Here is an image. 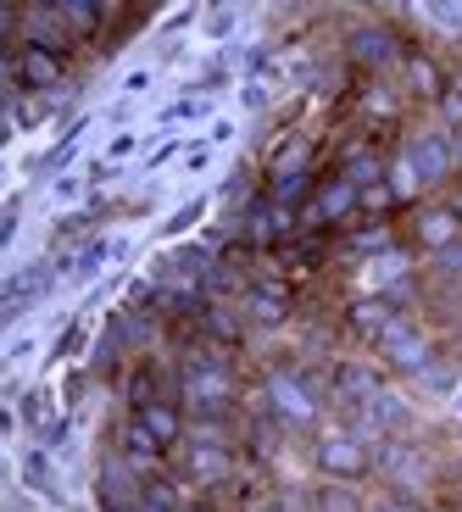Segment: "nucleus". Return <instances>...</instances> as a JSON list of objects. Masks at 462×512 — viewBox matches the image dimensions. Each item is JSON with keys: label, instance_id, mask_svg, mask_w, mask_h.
<instances>
[{"label": "nucleus", "instance_id": "obj_12", "mask_svg": "<svg viewBox=\"0 0 462 512\" xmlns=\"http://www.w3.org/2000/svg\"><path fill=\"white\" fill-rule=\"evenodd\" d=\"M396 301H390L385 290H373V295H357V301H351V312H346V329L357 334V340H373V346H379V340H385V329L390 323H396Z\"/></svg>", "mask_w": 462, "mask_h": 512}, {"label": "nucleus", "instance_id": "obj_1", "mask_svg": "<svg viewBox=\"0 0 462 512\" xmlns=\"http://www.w3.org/2000/svg\"><path fill=\"white\" fill-rule=\"evenodd\" d=\"M240 401V384H234V368L212 351L190 357L179 368V407H190L195 423H223Z\"/></svg>", "mask_w": 462, "mask_h": 512}, {"label": "nucleus", "instance_id": "obj_10", "mask_svg": "<svg viewBox=\"0 0 462 512\" xmlns=\"http://www.w3.org/2000/svg\"><path fill=\"white\" fill-rule=\"evenodd\" d=\"M240 307H245V323H257V329H279L290 318V290L279 279H251L240 290Z\"/></svg>", "mask_w": 462, "mask_h": 512}, {"label": "nucleus", "instance_id": "obj_35", "mask_svg": "<svg viewBox=\"0 0 462 512\" xmlns=\"http://www.w3.org/2000/svg\"><path fill=\"white\" fill-rule=\"evenodd\" d=\"M78 195V179H56V201H73Z\"/></svg>", "mask_w": 462, "mask_h": 512}, {"label": "nucleus", "instance_id": "obj_11", "mask_svg": "<svg viewBox=\"0 0 462 512\" xmlns=\"http://www.w3.org/2000/svg\"><path fill=\"white\" fill-rule=\"evenodd\" d=\"M23 45H34V51H51V56H67V45H73V28H67L62 6H23Z\"/></svg>", "mask_w": 462, "mask_h": 512}, {"label": "nucleus", "instance_id": "obj_34", "mask_svg": "<svg viewBox=\"0 0 462 512\" xmlns=\"http://www.w3.org/2000/svg\"><path fill=\"white\" fill-rule=\"evenodd\" d=\"M134 151V134H123V140H112V151H106V162H117V156Z\"/></svg>", "mask_w": 462, "mask_h": 512}, {"label": "nucleus", "instance_id": "obj_2", "mask_svg": "<svg viewBox=\"0 0 462 512\" xmlns=\"http://www.w3.org/2000/svg\"><path fill=\"white\" fill-rule=\"evenodd\" d=\"M262 396H268V407L284 418V429H307L323 412V384L307 379V373H273V379L262 384Z\"/></svg>", "mask_w": 462, "mask_h": 512}, {"label": "nucleus", "instance_id": "obj_6", "mask_svg": "<svg viewBox=\"0 0 462 512\" xmlns=\"http://www.w3.org/2000/svg\"><path fill=\"white\" fill-rule=\"evenodd\" d=\"M368 468H373V451L357 435H323L318 440V474L340 479V485H357Z\"/></svg>", "mask_w": 462, "mask_h": 512}, {"label": "nucleus", "instance_id": "obj_22", "mask_svg": "<svg viewBox=\"0 0 462 512\" xmlns=\"http://www.w3.org/2000/svg\"><path fill=\"white\" fill-rule=\"evenodd\" d=\"M206 206H212V201H206V195H201V201H190V206H179V212H173V218L162 223V234H173V240H179L184 229H195V223L206 218Z\"/></svg>", "mask_w": 462, "mask_h": 512}, {"label": "nucleus", "instance_id": "obj_27", "mask_svg": "<svg viewBox=\"0 0 462 512\" xmlns=\"http://www.w3.org/2000/svg\"><path fill=\"white\" fill-rule=\"evenodd\" d=\"M418 379H424V390H435V396H446V390H457V384H451V368H440V362H429V368L418 373Z\"/></svg>", "mask_w": 462, "mask_h": 512}, {"label": "nucleus", "instance_id": "obj_19", "mask_svg": "<svg viewBox=\"0 0 462 512\" xmlns=\"http://www.w3.org/2000/svg\"><path fill=\"white\" fill-rule=\"evenodd\" d=\"M134 512H184L179 485H173V479H162V474H151V479H145V490H140V507H134Z\"/></svg>", "mask_w": 462, "mask_h": 512}, {"label": "nucleus", "instance_id": "obj_39", "mask_svg": "<svg viewBox=\"0 0 462 512\" xmlns=\"http://www.w3.org/2000/svg\"><path fill=\"white\" fill-rule=\"evenodd\" d=\"M451 396H457V412H462V390H451Z\"/></svg>", "mask_w": 462, "mask_h": 512}, {"label": "nucleus", "instance_id": "obj_3", "mask_svg": "<svg viewBox=\"0 0 462 512\" xmlns=\"http://www.w3.org/2000/svg\"><path fill=\"white\" fill-rule=\"evenodd\" d=\"M346 56H351L357 73H390V67L407 62V39L390 23H357L346 39Z\"/></svg>", "mask_w": 462, "mask_h": 512}, {"label": "nucleus", "instance_id": "obj_32", "mask_svg": "<svg viewBox=\"0 0 462 512\" xmlns=\"http://www.w3.org/2000/svg\"><path fill=\"white\" fill-rule=\"evenodd\" d=\"M429 17H435V23H451L462 34V6H429Z\"/></svg>", "mask_w": 462, "mask_h": 512}, {"label": "nucleus", "instance_id": "obj_21", "mask_svg": "<svg viewBox=\"0 0 462 512\" xmlns=\"http://www.w3.org/2000/svg\"><path fill=\"white\" fill-rule=\"evenodd\" d=\"M307 195H312V173H296V179L273 184V206H284V212H290V206H301Z\"/></svg>", "mask_w": 462, "mask_h": 512}, {"label": "nucleus", "instance_id": "obj_37", "mask_svg": "<svg viewBox=\"0 0 462 512\" xmlns=\"http://www.w3.org/2000/svg\"><path fill=\"white\" fill-rule=\"evenodd\" d=\"M379 512H418V507H401V501H390V507H379Z\"/></svg>", "mask_w": 462, "mask_h": 512}, {"label": "nucleus", "instance_id": "obj_25", "mask_svg": "<svg viewBox=\"0 0 462 512\" xmlns=\"http://www.w3.org/2000/svg\"><path fill=\"white\" fill-rule=\"evenodd\" d=\"M429 262H435V273H446V279H462V240L446 245V251H435Z\"/></svg>", "mask_w": 462, "mask_h": 512}, {"label": "nucleus", "instance_id": "obj_38", "mask_svg": "<svg viewBox=\"0 0 462 512\" xmlns=\"http://www.w3.org/2000/svg\"><path fill=\"white\" fill-rule=\"evenodd\" d=\"M451 145H457V156H462V128H457V134H451Z\"/></svg>", "mask_w": 462, "mask_h": 512}, {"label": "nucleus", "instance_id": "obj_15", "mask_svg": "<svg viewBox=\"0 0 462 512\" xmlns=\"http://www.w3.org/2000/svg\"><path fill=\"white\" fill-rule=\"evenodd\" d=\"M134 418H140V423L151 429L156 440H162L167 451H173V446L184 440V407H179V401H151V407H140Z\"/></svg>", "mask_w": 462, "mask_h": 512}, {"label": "nucleus", "instance_id": "obj_4", "mask_svg": "<svg viewBox=\"0 0 462 512\" xmlns=\"http://www.w3.org/2000/svg\"><path fill=\"white\" fill-rule=\"evenodd\" d=\"M218 423H195L190 446H184V474L195 479V485H229L234 479V451L223 435H212Z\"/></svg>", "mask_w": 462, "mask_h": 512}, {"label": "nucleus", "instance_id": "obj_13", "mask_svg": "<svg viewBox=\"0 0 462 512\" xmlns=\"http://www.w3.org/2000/svg\"><path fill=\"white\" fill-rule=\"evenodd\" d=\"M373 396H385V384H379L373 368H362V362H340V368H334V401L346 412H362Z\"/></svg>", "mask_w": 462, "mask_h": 512}, {"label": "nucleus", "instance_id": "obj_17", "mask_svg": "<svg viewBox=\"0 0 462 512\" xmlns=\"http://www.w3.org/2000/svg\"><path fill=\"white\" fill-rule=\"evenodd\" d=\"M385 173H390V167L379 162V156H373L368 145L346 151V162H340V179H346V184H357V190H379V184H385Z\"/></svg>", "mask_w": 462, "mask_h": 512}, {"label": "nucleus", "instance_id": "obj_8", "mask_svg": "<svg viewBox=\"0 0 462 512\" xmlns=\"http://www.w3.org/2000/svg\"><path fill=\"white\" fill-rule=\"evenodd\" d=\"M351 212H362V190H357V184H346L340 173H334V179H329V184H323V190L307 201V212H301V218H307L312 229H340V223H346Z\"/></svg>", "mask_w": 462, "mask_h": 512}, {"label": "nucleus", "instance_id": "obj_36", "mask_svg": "<svg viewBox=\"0 0 462 512\" xmlns=\"http://www.w3.org/2000/svg\"><path fill=\"white\" fill-rule=\"evenodd\" d=\"M184 512H212V507H206V501H184Z\"/></svg>", "mask_w": 462, "mask_h": 512}, {"label": "nucleus", "instance_id": "obj_20", "mask_svg": "<svg viewBox=\"0 0 462 512\" xmlns=\"http://www.w3.org/2000/svg\"><path fill=\"white\" fill-rule=\"evenodd\" d=\"M23 479H28V490H39V496H56V474H51V457H45V451H28L23 457Z\"/></svg>", "mask_w": 462, "mask_h": 512}, {"label": "nucleus", "instance_id": "obj_33", "mask_svg": "<svg viewBox=\"0 0 462 512\" xmlns=\"http://www.w3.org/2000/svg\"><path fill=\"white\" fill-rule=\"evenodd\" d=\"M206 162H212V151H206V145H195L190 162H184V167H190V173H206Z\"/></svg>", "mask_w": 462, "mask_h": 512}, {"label": "nucleus", "instance_id": "obj_23", "mask_svg": "<svg viewBox=\"0 0 462 512\" xmlns=\"http://www.w3.org/2000/svg\"><path fill=\"white\" fill-rule=\"evenodd\" d=\"M106 256H117V240H90V245H84V256H78V273L90 279V273L101 268Z\"/></svg>", "mask_w": 462, "mask_h": 512}, {"label": "nucleus", "instance_id": "obj_18", "mask_svg": "<svg viewBox=\"0 0 462 512\" xmlns=\"http://www.w3.org/2000/svg\"><path fill=\"white\" fill-rule=\"evenodd\" d=\"M312 512H368L357 496V485H340V479H329V485L312 490Z\"/></svg>", "mask_w": 462, "mask_h": 512}, {"label": "nucleus", "instance_id": "obj_5", "mask_svg": "<svg viewBox=\"0 0 462 512\" xmlns=\"http://www.w3.org/2000/svg\"><path fill=\"white\" fill-rule=\"evenodd\" d=\"M379 357H385L396 373H424L429 362H435V340H429L418 323H401L396 318L385 329V340H379Z\"/></svg>", "mask_w": 462, "mask_h": 512}, {"label": "nucleus", "instance_id": "obj_29", "mask_svg": "<svg viewBox=\"0 0 462 512\" xmlns=\"http://www.w3.org/2000/svg\"><path fill=\"white\" fill-rule=\"evenodd\" d=\"M301 507H312V501H301V496H290V490H284V496H268V501H257L251 512H301Z\"/></svg>", "mask_w": 462, "mask_h": 512}, {"label": "nucleus", "instance_id": "obj_31", "mask_svg": "<svg viewBox=\"0 0 462 512\" xmlns=\"http://www.w3.org/2000/svg\"><path fill=\"white\" fill-rule=\"evenodd\" d=\"M234 23H240V12H234V6H218V12H212V28H206V34H212V39H229V34H234Z\"/></svg>", "mask_w": 462, "mask_h": 512}, {"label": "nucleus", "instance_id": "obj_24", "mask_svg": "<svg viewBox=\"0 0 462 512\" xmlns=\"http://www.w3.org/2000/svg\"><path fill=\"white\" fill-rule=\"evenodd\" d=\"M73 151H78V128H67V134H62V145L39 156V167H45V173H62V167H67V156H73Z\"/></svg>", "mask_w": 462, "mask_h": 512}, {"label": "nucleus", "instance_id": "obj_30", "mask_svg": "<svg viewBox=\"0 0 462 512\" xmlns=\"http://www.w3.org/2000/svg\"><path fill=\"white\" fill-rule=\"evenodd\" d=\"M440 117H446V134H457V128H462V90H446V101H440Z\"/></svg>", "mask_w": 462, "mask_h": 512}, {"label": "nucleus", "instance_id": "obj_16", "mask_svg": "<svg viewBox=\"0 0 462 512\" xmlns=\"http://www.w3.org/2000/svg\"><path fill=\"white\" fill-rule=\"evenodd\" d=\"M401 78H407V90L418 95V101H435V106L446 101V90H451L446 73H440L429 56H407V73H401Z\"/></svg>", "mask_w": 462, "mask_h": 512}, {"label": "nucleus", "instance_id": "obj_14", "mask_svg": "<svg viewBox=\"0 0 462 512\" xmlns=\"http://www.w3.org/2000/svg\"><path fill=\"white\" fill-rule=\"evenodd\" d=\"M117 451H123V457H129L134 468L145 474V468H156V462H162V451H167V446L151 435V429H145L140 418H129V423H123V435H117Z\"/></svg>", "mask_w": 462, "mask_h": 512}, {"label": "nucleus", "instance_id": "obj_9", "mask_svg": "<svg viewBox=\"0 0 462 512\" xmlns=\"http://www.w3.org/2000/svg\"><path fill=\"white\" fill-rule=\"evenodd\" d=\"M462 240V206H446V201H435V206H424L418 218H412V245L418 251H446V245H457Z\"/></svg>", "mask_w": 462, "mask_h": 512}, {"label": "nucleus", "instance_id": "obj_28", "mask_svg": "<svg viewBox=\"0 0 462 512\" xmlns=\"http://www.w3.org/2000/svg\"><path fill=\"white\" fill-rule=\"evenodd\" d=\"M201 112H206V101H173V106L162 112V123L173 128V123H190V117H201Z\"/></svg>", "mask_w": 462, "mask_h": 512}, {"label": "nucleus", "instance_id": "obj_7", "mask_svg": "<svg viewBox=\"0 0 462 512\" xmlns=\"http://www.w3.org/2000/svg\"><path fill=\"white\" fill-rule=\"evenodd\" d=\"M412 162V173H418V184H440L451 173V167H457V145H451V134L446 128H429V134H418V140L407 145V151H401Z\"/></svg>", "mask_w": 462, "mask_h": 512}, {"label": "nucleus", "instance_id": "obj_26", "mask_svg": "<svg viewBox=\"0 0 462 512\" xmlns=\"http://www.w3.org/2000/svg\"><path fill=\"white\" fill-rule=\"evenodd\" d=\"M78 346H84V323H67V334H62V340L51 346V357H45V362H56V357H73Z\"/></svg>", "mask_w": 462, "mask_h": 512}]
</instances>
